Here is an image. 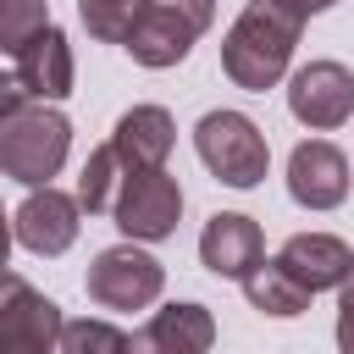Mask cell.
Segmentation results:
<instances>
[{"label": "cell", "mask_w": 354, "mask_h": 354, "mask_svg": "<svg viewBox=\"0 0 354 354\" xmlns=\"http://www.w3.org/2000/svg\"><path fill=\"white\" fill-rule=\"evenodd\" d=\"M299 33L304 22L282 6V0H249L232 28L221 33V72L249 88V94H266L288 77L293 66V50H299Z\"/></svg>", "instance_id": "obj_1"}, {"label": "cell", "mask_w": 354, "mask_h": 354, "mask_svg": "<svg viewBox=\"0 0 354 354\" xmlns=\"http://www.w3.org/2000/svg\"><path fill=\"white\" fill-rule=\"evenodd\" d=\"M72 155V122L55 105H28L0 127V171L22 188H50Z\"/></svg>", "instance_id": "obj_2"}, {"label": "cell", "mask_w": 354, "mask_h": 354, "mask_svg": "<svg viewBox=\"0 0 354 354\" xmlns=\"http://www.w3.org/2000/svg\"><path fill=\"white\" fill-rule=\"evenodd\" d=\"M194 149L210 166V177L227 188H260L271 171V144H266L260 122L243 111H205L194 127Z\"/></svg>", "instance_id": "obj_3"}, {"label": "cell", "mask_w": 354, "mask_h": 354, "mask_svg": "<svg viewBox=\"0 0 354 354\" xmlns=\"http://www.w3.org/2000/svg\"><path fill=\"white\" fill-rule=\"evenodd\" d=\"M83 288L100 310H149L166 288V266L138 243H111L88 260Z\"/></svg>", "instance_id": "obj_4"}, {"label": "cell", "mask_w": 354, "mask_h": 354, "mask_svg": "<svg viewBox=\"0 0 354 354\" xmlns=\"http://www.w3.org/2000/svg\"><path fill=\"white\" fill-rule=\"evenodd\" d=\"M111 221L127 232V243H160V238H171L177 221H183V183L171 171H133V177H122Z\"/></svg>", "instance_id": "obj_5"}, {"label": "cell", "mask_w": 354, "mask_h": 354, "mask_svg": "<svg viewBox=\"0 0 354 354\" xmlns=\"http://www.w3.org/2000/svg\"><path fill=\"white\" fill-rule=\"evenodd\" d=\"M61 304L44 299L28 277H6L0 288V354H61Z\"/></svg>", "instance_id": "obj_6"}, {"label": "cell", "mask_w": 354, "mask_h": 354, "mask_svg": "<svg viewBox=\"0 0 354 354\" xmlns=\"http://www.w3.org/2000/svg\"><path fill=\"white\" fill-rule=\"evenodd\" d=\"M205 28H210V17H205V11L177 6V0H149V11L138 17V28H133V39H127L122 50H127L138 66L166 72V66L188 61V50L205 39Z\"/></svg>", "instance_id": "obj_7"}, {"label": "cell", "mask_w": 354, "mask_h": 354, "mask_svg": "<svg viewBox=\"0 0 354 354\" xmlns=\"http://www.w3.org/2000/svg\"><path fill=\"white\" fill-rule=\"evenodd\" d=\"M288 111L310 133H332L354 116V72L343 61H304L288 77Z\"/></svg>", "instance_id": "obj_8"}, {"label": "cell", "mask_w": 354, "mask_h": 354, "mask_svg": "<svg viewBox=\"0 0 354 354\" xmlns=\"http://www.w3.org/2000/svg\"><path fill=\"white\" fill-rule=\"evenodd\" d=\"M77 227H83V205H77V194H61V188H28V199L11 216L17 243L39 260L66 254L77 243Z\"/></svg>", "instance_id": "obj_9"}, {"label": "cell", "mask_w": 354, "mask_h": 354, "mask_svg": "<svg viewBox=\"0 0 354 354\" xmlns=\"http://www.w3.org/2000/svg\"><path fill=\"white\" fill-rule=\"evenodd\" d=\"M199 266L210 277H227V282H249L260 266H266V232L254 216L243 210H216L199 232Z\"/></svg>", "instance_id": "obj_10"}, {"label": "cell", "mask_w": 354, "mask_h": 354, "mask_svg": "<svg viewBox=\"0 0 354 354\" xmlns=\"http://www.w3.org/2000/svg\"><path fill=\"white\" fill-rule=\"evenodd\" d=\"M288 194L299 210H337L348 199V155L332 138H304L288 155Z\"/></svg>", "instance_id": "obj_11"}, {"label": "cell", "mask_w": 354, "mask_h": 354, "mask_svg": "<svg viewBox=\"0 0 354 354\" xmlns=\"http://www.w3.org/2000/svg\"><path fill=\"white\" fill-rule=\"evenodd\" d=\"M171 144H177V122H171L166 105H133L111 127V149H116V160H122L127 177L133 171H166Z\"/></svg>", "instance_id": "obj_12"}, {"label": "cell", "mask_w": 354, "mask_h": 354, "mask_svg": "<svg viewBox=\"0 0 354 354\" xmlns=\"http://www.w3.org/2000/svg\"><path fill=\"white\" fill-rule=\"evenodd\" d=\"M17 83H22V94L33 100V105H61L66 94H72V83H77V61H72V39L50 22L22 55H17V72H11Z\"/></svg>", "instance_id": "obj_13"}, {"label": "cell", "mask_w": 354, "mask_h": 354, "mask_svg": "<svg viewBox=\"0 0 354 354\" xmlns=\"http://www.w3.org/2000/svg\"><path fill=\"white\" fill-rule=\"evenodd\" d=\"M310 293H337L354 271V249L337 238V232H293L277 254Z\"/></svg>", "instance_id": "obj_14"}, {"label": "cell", "mask_w": 354, "mask_h": 354, "mask_svg": "<svg viewBox=\"0 0 354 354\" xmlns=\"http://www.w3.org/2000/svg\"><path fill=\"white\" fill-rule=\"evenodd\" d=\"M166 354H210V343H216V315L205 310V304H194V299H171V304H160L155 315H149V326H144Z\"/></svg>", "instance_id": "obj_15"}, {"label": "cell", "mask_w": 354, "mask_h": 354, "mask_svg": "<svg viewBox=\"0 0 354 354\" xmlns=\"http://www.w3.org/2000/svg\"><path fill=\"white\" fill-rule=\"evenodd\" d=\"M243 299H249L260 315L293 321V315H304V310H310V299H315V293H310V288H304V282H299L282 260H266V266L243 282Z\"/></svg>", "instance_id": "obj_16"}, {"label": "cell", "mask_w": 354, "mask_h": 354, "mask_svg": "<svg viewBox=\"0 0 354 354\" xmlns=\"http://www.w3.org/2000/svg\"><path fill=\"white\" fill-rule=\"evenodd\" d=\"M122 160H116V149H111V138L100 144V149H88V160H83V177H77V205L88 210V216H111V205H116V194H122Z\"/></svg>", "instance_id": "obj_17"}, {"label": "cell", "mask_w": 354, "mask_h": 354, "mask_svg": "<svg viewBox=\"0 0 354 354\" xmlns=\"http://www.w3.org/2000/svg\"><path fill=\"white\" fill-rule=\"evenodd\" d=\"M144 11H149V0H77V17L88 28V39H100V44H127Z\"/></svg>", "instance_id": "obj_18"}, {"label": "cell", "mask_w": 354, "mask_h": 354, "mask_svg": "<svg viewBox=\"0 0 354 354\" xmlns=\"http://www.w3.org/2000/svg\"><path fill=\"white\" fill-rule=\"evenodd\" d=\"M50 28V0H0V55H22Z\"/></svg>", "instance_id": "obj_19"}, {"label": "cell", "mask_w": 354, "mask_h": 354, "mask_svg": "<svg viewBox=\"0 0 354 354\" xmlns=\"http://www.w3.org/2000/svg\"><path fill=\"white\" fill-rule=\"evenodd\" d=\"M61 354H127V332L105 315H83L61 326Z\"/></svg>", "instance_id": "obj_20"}, {"label": "cell", "mask_w": 354, "mask_h": 354, "mask_svg": "<svg viewBox=\"0 0 354 354\" xmlns=\"http://www.w3.org/2000/svg\"><path fill=\"white\" fill-rule=\"evenodd\" d=\"M28 105H33V100L22 94V83H17L11 72H0V127H6V122H11L17 111H28Z\"/></svg>", "instance_id": "obj_21"}, {"label": "cell", "mask_w": 354, "mask_h": 354, "mask_svg": "<svg viewBox=\"0 0 354 354\" xmlns=\"http://www.w3.org/2000/svg\"><path fill=\"white\" fill-rule=\"evenodd\" d=\"M332 337H337V354H354V310H337Z\"/></svg>", "instance_id": "obj_22"}, {"label": "cell", "mask_w": 354, "mask_h": 354, "mask_svg": "<svg viewBox=\"0 0 354 354\" xmlns=\"http://www.w3.org/2000/svg\"><path fill=\"white\" fill-rule=\"evenodd\" d=\"M282 6H288V11L299 17V22H310V17H321V11H332L337 0H282Z\"/></svg>", "instance_id": "obj_23"}, {"label": "cell", "mask_w": 354, "mask_h": 354, "mask_svg": "<svg viewBox=\"0 0 354 354\" xmlns=\"http://www.w3.org/2000/svg\"><path fill=\"white\" fill-rule=\"evenodd\" d=\"M127 354H166V348H160L149 332H133V337H127Z\"/></svg>", "instance_id": "obj_24"}, {"label": "cell", "mask_w": 354, "mask_h": 354, "mask_svg": "<svg viewBox=\"0 0 354 354\" xmlns=\"http://www.w3.org/2000/svg\"><path fill=\"white\" fill-rule=\"evenodd\" d=\"M11 238H17V232H11V216H6V205H0V266H6V254H11Z\"/></svg>", "instance_id": "obj_25"}, {"label": "cell", "mask_w": 354, "mask_h": 354, "mask_svg": "<svg viewBox=\"0 0 354 354\" xmlns=\"http://www.w3.org/2000/svg\"><path fill=\"white\" fill-rule=\"evenodd\" d=\"M337 310H354V271H348V282L337 288Z\"/></svg>", "instance_id": "obj_26"}, {"label": "cell", "mask_w": 354, "mask_h": 354, "mask_svg": "<svg viewBox=\"0 0 354 354\" xmlns=\"http://www.w3.org/2000/svg\"><path fill=\"white\" fill-rule=\"evenodd\" d=\"M177 6H194V11H205V17H216V0H177Z\"/></svg>", "instance_id": "obj_27"}, {"label": "cell", "mask_w": 354, "mask_h": 354, "mask_svg": "<svg viewBox=\"0 0 354 354\" xmlns=\"http://www.w3.org/2000/svg\"><path fill=\"white\" fill-rule=\"evenodd\" d=\"M6 277H11V271H6V266H0V288H6Z\"/></svg>", "instance_id": "obj_28"}]
</instances>
